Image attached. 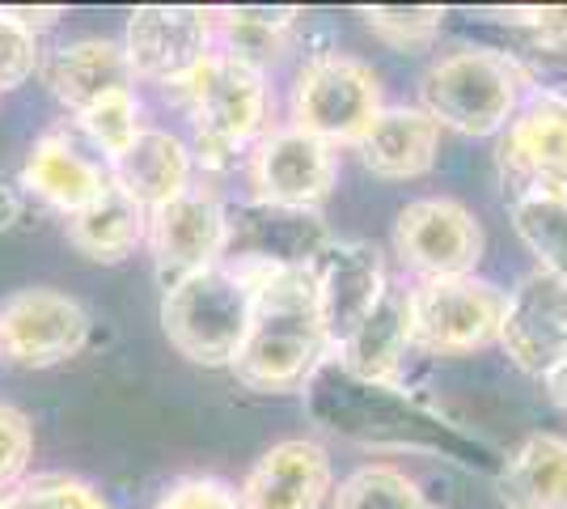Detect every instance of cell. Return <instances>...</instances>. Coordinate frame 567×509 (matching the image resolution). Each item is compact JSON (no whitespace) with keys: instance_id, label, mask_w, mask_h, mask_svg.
Listing matches in <instances>:
<instances>
[{"instance_id":"32","label":"cell","mask_w":567,"mask_h":509,"mask_svg":"<svg viewBox=\"0 0 567 509\" xmlns=\"http://www.w3.org/2000/svg\"><path fill=\"white\" fill-rule=\"evenodd\" d=\"M34 459V425L22 408L0 404V492H13Z\"/></svg>"},{"instance_id":"20","label":"cell","mask_w":567,"mask_h":509,"mask_svg":"<svg viewBox=\"0 0 567 509\" xmlns=\"http://www.w3.org/2000/svg\"><path fill=\"white\" fill-rule=\"evenodd\" d=\"M355 153L364 170L385 183L424 179L441 153V123L420 106H385L364 132V141L355 145Z\"/></svg>"},{"instance_id":"11","label":"cell","mask_w":567,"mask_h":509,"mask_svg":"<svg viewBox=\"0 0 567 509\" xmlns=\"http://www.w3.org/2000/svg\"><path fill=\"white\" fill-rule=\"evenodd\" d=\"M144 246L162 289L216 267L225 255V200L204 183H190L183 195L148 213Z\"/></svg>"},{"instance_id":"19","label":"cell","mask_w":567,"mask_h":509,"mask_svg":"<svg viewBox=\"0 0 567 509\" xmlns=\"http://www.w3.org/2000/svg\"><path fill=\"white\" fill-rule=\"evenodd\" d=\"M39 69H43L48 90L69 106L72 115H85L90 106H97L102 98L118 94V90H136L127 51H123V43H111V39L64 43V48L51 51Z\"/></svg>"},{"instance_id":"25","label":"cell","mask_w":567,"mask_h":509,"mask_svg":"<svg viewBox=\"0 0 567 509\" xmlns=\"http://www.w3.org/2000/svg\"><path fill=\"white\" fill-rule=\"evenodd\" d=\"M216 22V51L234 55L241 64L267 73L284 51L292 48L301 9H262V4H241V9H213Z\"/></svg>"},{"instance_id":"26","label":"cell","mask_w":567,"mask_h":509,"mask_svg":"<svg viewBox=\"0 0 567 509\" xmlns=\"http://www.w3.org/2000/svg\"><path fill=\"white\" fill-rule=\"evenodd\" d=\"M513 230L543 272L567 285V195L564 192H525L508 204Z\"/></svg>"},{"instance_id":"14","label":"cell","mask_w":567,"mask_h":509,"mask_svg":"<svg viewBox=\"0 0 567 509\" xmlns=\"http://www.w3.org/2000/svg\"><path fill=\"white\" fill-rule=\"evenodd\" d=\"M499 348L529 378H546L567 357V285L543 267L525 272L517 289L504 293Z\"/></svg>"},{"instance_id":"37","label":"cell","mask_w":567,"mask_h":509,"mask_svg":"<svg viewBox=\"0 0 567 509\" xmlns=\"http://www.w3.org/2000/svg\"><path fill=\"white\" fill-rule=\"evenodd\" d=\"M22 217V192L18 187H9V183H0V234L4 230H13Z\"/></svg>"},{"instance_id":"8","label":"cell","mask_w":567,"mask_h":509,"mask_svg":"<svg viewBox=\"0 0 567 509\" xmlns=\"http://www.w3.org/2000/svg\"><path fill=\"white\" fill-rule=\"evenodd\" d=\"M504 293L478 276H445L411 285L415 348L427 357H471L499 344Z\"/></svg>"},{"instance_id":"12","label":"cell","mask_w":567,"mask_h":509,"mask_svg":"<svg viewBox=\"0 0 567 509\" xmlns=\"http://www.w3.org/2000/svg\"><path fill=\"white\" fill-rule=\"evenodd\" d=\"M334 179H339V149L322 145L318 136L292 123L267 128L246 157L250 200L280 208H318L334 192Z\"/></svg>"},{"instance_id":"13","label":"cell","mask_w":567,"mask_h":509,"mask_svg":"<svg viewBox=\"0 0 567 509\" xmlns=\"http://www.w3.org/2000/svg\"><path fill=\"white\" fill-rule=\"evenodd\" d=\"M90 339L85 306L60 289H22L0 306V353L22 369L72 362Z\"/></svg>"},{"instance_id":"7","label":"cell","mask_w":567,"mask_h":509,"mask_svg":"<svg viewBox=\"0 0 567 509\" xmlns=\"http://www.w3.org/2000/svg\"><path fill=\"white\" fill-rule=\"evenodd\" d=\"M327 243H331V230L318 208H280L262 200H237V204H225L220 267H229L237 281H246V289H255L276 272L313 267Z\"/></svg>"},{"instance_id":"21","label":"cell","mask_w":567,"mask_h":509,"mask_svg":"<svg viewBox=\"0 0 567 509\" xmlns=\"http://www.w3.org/2000/svg\"><path fill=\"white\" fill-rule=\"evenodd\" d=\"M111 179L148 213L169 204L195 183V157L183 136L169 128H141V136L111 162Z\"/></svg>"},{"instance_id":"35","label":"cell","mask_w":567,"mask_h":509,"mask_svg":"<svg viewBox=\"0 0 567 509\" xmlns=\"http://www.w3.org/2000/svg\"><path fill=\"white\" fill-rule=\"evenodd\" d=\"M508 22L529 30V39L538 43H567V4H529V9H513Z\"/></svg>"},{"instance_id":"22","label":"cell","mask_w":567,"mask_h":509,"mask_svg":"<svg viewBox=\"0 0 567 509\" xmlns=\"http://www.w3.org/2000/svg\"><path fill=\"white\" fill-rule=\"evenodd\" d=\"M106 183H111V170L94 162V157H85L72 141L55 136V132L34 141L22 166L25 192H34L43 204L60 208L64 217L81 213L85 204H94L97 195L106 192Z\"/></svg>"},{"instance_id":"40","label":"cell","mask_w":567,"mask_h":509,"mask_svg":"<svg viewBox=\"0 0 567 509\" xmlns=\"http://www.w3.org/2000/svg\"><path fill=\"white\" fill-rule=\"evenodd\" d=\"M0 357H4V353H0Z\"/></svg>"},{"instance_id":"29","label":"cell","mask_w":567,"mask_h":509,"mask_svg":"<svg viewBox=\"0 0 567 509\" xmlns=\"http://www.w3.org/2000/svg\"><path fill=\"white\" fill-rule=\"evenodd\" d=\"M81 120V132L94 141L102 153H106V166L115 162L123 149L132 145L136 136H141V98L136 90H118V94L102 98L97 106H90L85 115H76Z\"/></svg>"},{"instance_id":"15","label":"cell","mask_w":567,"mask_h":509,"mask_svg":"<svg viewBox=\"0 0 567 509\" xmlns=\"http://www.w3.org/2000/svg\"><path fill=\"white\" fill-rule=\"evenodd\" d=\"M496 162L513 195L564 192L567 195V102L525 94L513 123L499 132Z\"/></svg>"},{"instance_id":"38","label":"cell","mask_w":567,"mask_h":509,"mask_svg":"<svg viewBox=\"0 0 567 509\" xmlns=\"http://www.w3.org/2000/svg\"><path fill=\"white\" fill-rule=\"evenodd\" d=\"M543 387H546V395H550V404H555L559 413H567V357L546 374Z\"/></svg>"},{"instance_id":"18","label":"cell","mask_w":567,"mask_h":509,"mask_svg":"<svg viewBox=\"0 0 567 509\" xmlns=\"http://www.w3.org/2000/svg\"><path fill=\"white\" fill-rule=\"evenodd\" d=\"M415 348V323H411V285H394L378 297V306L364 315V323L334 348L331 357L352 378L399 387V374L406 353Z\"/></svg>"},{"instance_id":"27","label":"cell","mask_w":567,"mask_h":509,"mask_svg":"<svg viewBox=\"0 0 567 509\" xmlns=\"http://www.w3.org/2000/svg\"><path fill=\"white\" fill-rule=\"evenodd\" d=\"M334 509H432L427 492L394 462H364L334 488Z\"/></svg>"},{"instance_id":"24","label":"cell","mask_w":567,"mask_h":509,"mask_svg":"<svg viewBox=\"0 0 567 509\" xmlns=\"http://www.w3.org/2000/svg\"><path fill=\"white\" fill-rule=\"evenodd\" d=\"M144 234H148V208L136 204L115 179L94 204L69 217V243L94 264H123L127 255H136V246H144Z\"/></svg>"},{"instance_id":"4","label":"cell","mask_w":567,"mask_h":509,"mask_svg":"<svg viewBox=\"0 0 567 509\" xmlns=\"http://www.w3.org/2000/svg\"><path fill=\"white\" fill-rule=\"evenodd\" d=\"M525 77L508 51L453 48L436 55L420 77V111L441 123V132L499 136L525 102Z\"/></svg>"},{"instance_id":"23","label":"cell","mask_w":567,"mask_h":509,"mask_svg":"<svg viewBox=\"0 0 567 509\" xmlns=\"http://www.w3.org/2000/svg\"><path fill=\"white\" fill-rule=\"evenodd\" d=\"M496 488L508 509H567V437L529 434L499 462Z\"/></svg>"},{"instance_id":"36","label":"cell","mask_w":567,"mask_h":509,"mask_svg":"<svg viewBox=\"0 0 567 509\" xmlns=\"http://www.w3.org/2000/svg\"><path fill=\"white\" fill-rule=\"evenodd\" d=\"M13 22L30 30V34H39V30H51V26L64 18V9H30V4H13V9H4Z\"/></svg>"},{"instance_id":"33","label":"cell","mask_w":567,"mask_h":509,"mask_svg":"<svg viewBox=\"0 0 567 509\" xmlns=\"http://www.w3.org/2000/svg\"><path fill=\"white\" fill-rule=\"evenodd\" d=\"M39 64H43L39 34L22 30V26L0 9V90H18V85H25Z\"/></svg>"},{"instance_id":"30","label":"cell","mask_w":567,"mask_h":509,"mask_svg":"<svg viewBox=\"0 0 567 509\" xmlns=\"http://www.w3.org/2000/svg\"><path fill=\"white\" fill-rule=\"evenodd\" d=\"M4 506L9 509H111L106 497H102L90 480H81V476H60V471L22 480V485L4 497Z\"/></svg>"},{"instance_id":"34","label":"cell","mask_w":567,"mask_h":509,"mask_svg":"<svg viewBox=\"0 0 567 509\" xmlns=\"http://www.w3.org/2000/svg\"><path fill=\"white\" fill-rule=\"evenodd\" d=\"M148 509H241V501H237V492L225 480L187 476V480L169 485Z\"/></svg>"},{"instance_id":"9","label":"cell","mask_w":567,"mask_h":509,"mask_svg":"<svg viewBox=\"0 0 567 509\" xmlns=\"http://www.w3.org/2000/svg\"><path fill=\"white\" fill-rule=\"evenodd\" d=\"M483 225L462 200L427 195L411 200L394 217V255L415 281L474 276L483 264Z\"/></svg>"},{"instance_id":"5","label":"cell","mask_w":567,"mask_h":509,"mask_svg":"<svg viewBox=\"0 0 567 509\" xmlns=\"http://www.w3.org/2000/svg\"><path fill=\"white\" fill-rule=\"evenodd\" d=\"M255 297L229 267H208L162 297V332L195 365H234L250 332Z\"/></svg>"},{"instance_id":"3","label":"cell","mask_w":567,"mask_h":509,"mask_svg":"<svg viewBox=\"0 0 567 509\" xmlns=\"http://www.w3.org/2000/svg\"><path fill=\"white\" fill-rule=\"evenodd\" d=\"M190 120V157L195 166L225 174L267 132V73L241 64L234 55L213 51L195 73L178 85Z\"/></svg>"},{"instance_id":"6","label":"cell","mask_w":567,"mask_h":509,"mask_svg":"<svg viewBox=\"0 0 567 509\" xmlns=\"http://www.w3.org/2000/svg\"><path fill=\"white\" fill-rule=\"evenodd\" d=\"M381 111H385L381 77L373 73V64L343 51L306 60L288 98V123L331 149L360 145Z\"/></svg>"},{"instance_id":"39","label":"cell","mask_w":567,"mask_h":509,"mask_svg":"<svg viewBox=\"0 0 567 509\" xmlns=\"http://www.w3.org/2000/svg\"><path fill=\"white\" fill-rule=\"evenodd\" d=\"M0 509H9V506H4V497H0Z\"/></svg>"},{"instance_id":"2","label":"cell","mask_w":567,"mask_h":509,"mask_svg":"<svg viewBox=\"0 0 567 509\" xmlns=\"http://www.w3.org/2000/svg\"><path fill=\"white\" fill-rule=\"evenodd\" d=\"M250 297H255V311H250L246 344L237 362L229 365L234 378L259 395L306 390L313 369L331 353V339L318 315L313 272L309 267L276 272L262 285H255Z\"/></svg>"},{"instance_id":"17","label":"cell","mask_w":567,"mask_h":509,"mask_svg":"<svg viewBox=\"0 0 567 509\" xmlns=\"http://www.w3.org/2000/svg\"><path fill=\"white\" fill-rule=\"evenodd\" d=\"M327 497H334V462L313 437L267 446L237 488L241 509H322Z\"/></svg>"},{"instance_id":"10","label":"cell","mask_w":567,"mask_h":509,"mask_svg":"<svg viewBox=\"0 0 567 509\" xmlns=\"http://www.w3.org/2000/svg\"><path fill=\"white\" fill-rule=\"evenodd\" d=\"M123 51L136 81L178 90L216 51L213 9L195 4H141L127 18Z\"/></svg>"},{"instance_id":"16","label":"cell","mask_w":567,"mask_h":509,"mask_svg":"<svg viewBox=\"0 0 567 509\" xmlns=\"http://www.w3.org/2000/svg\"><path fill=\"white\" fill-rule=\"evenodd\" d=\"M313 289H318V315L331 339V353L364 323V315L378 306V297L390 289V272L378 243L364 238H339L313 259Z\"/></svg>"},{"instance_id":"1","label":"cell","mask_w":567,"mask_h":509,"mask_svg":"<svg viewBox=\"0 0 567 509\" xmlns=\"http://www.w3.org/2000/svg\"><path fill=\"white\" fill-rule=\"evenodd\" d=\"M306 408L322 429L360 441V446L424 450V455H445L453 462L483 459V446L471 434H462L457 425L427 413L424 404H415L402 387L352 378L331 353L306 383Z\"/></svg>"},{"instance_id":"31","label":"cell","mask_w":567,"mask_h":509,"mask_svg":"<svg viewBox=\"0 0 567 509\" xmlns=\"http://www.w3.org/2000/svg\"><path fill=\"white\" fill-rule=\"evenodd\" d=\"M508 55H513V64L525 77L529 94L564 98L567 102V43H538V39H529L525 48L508 51Z\"/></svg>"},{"instance_id":"28","label":"cell","mask_w":567,"mask_h":509,"mask_svg":"<svg viewBox=\"0 0 567 509\" xmlns=\"http://www.w3.org/2000/svg\"><path fill=\"white\" fill-rule=\"evenodd\" d=\"M364 26L385 48L420 51L432 48V39L441 34L445 9H436V4H373V9H364Z\"/></svg>"}]
</instances>
